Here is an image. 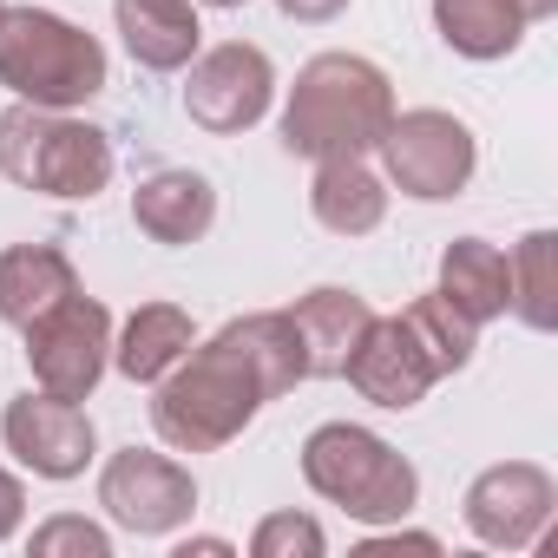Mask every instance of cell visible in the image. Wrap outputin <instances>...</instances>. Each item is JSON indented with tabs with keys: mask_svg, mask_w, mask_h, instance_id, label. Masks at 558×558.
I'll return each instance as SVG.
<instances>
[{
	"mask_svg": "<svg viewBox=\"0 0 558 558\" xmlns=\"http://www.w3.org/2000/svg\"><path fill=\"white\" fill-rule=\"evenodd\" d=\"M230 329H236V342L250 349V362L263 368L269 401H283L296 381H310V355H303V336H296L290 310H256V316H236Z\"/></svg>",
	"mask_w": 558,
	"mask_h": 558,
	"instance_id": "22",
	"label": "cell"
},
{
	"mask_svg": "<svg viewBox=\"0 0 558 558\" xmlns=\"http://www.w3.org/2000/svg\"><path fill=\"white\" fill-rule=\"evenodd\" d=\"M303 480H310L316 499L342 506L355 525H401L421 506L414 460L395 440H381L375 427H355V421H323L303 440Z\"/></svg>",
	"mask_w": 558,
	"mask_h": 558,
	"instance_id": "4",
	"label": "cell"
},
{
	"mask_svg": "<svg viewBox=\"0 0 558 558\" xmlns=\"http://www.w3.org/2000/svg\"><path fill=\"white\" fill-rule=\"evenodd\" d=\"M310 217L329 236H375L388 217V178L368 171V158H323L310 178Z\"/></svg>",
	"mask_w": 558,
	"mask_h": 558,
	"instance_id": "16",
	"label": "cell"
},
{
	"mask_svg": "<svg viewBox=\"0 0 558 558\" xmlns=\"http://www.w3.org/2000/svg\"><path fill=\"white\" fill-rule=\"evenodd\" d=\"M290 323L303 336V355H310V381H342V362L349 349L362 342V329L375 323V303L362 290H342V283H323L310 296L290 303Z\"/></svg>",
	"mask_w": 558,
	"mask_h": 558,
	"instance_id": "15",
	"label": "cell"
},
{
	"mask_svg": "<svg viewBox=\"0 0 558 558\" xmlns=\"http://www.w3.org/2000/svg\"><path fill=\"white\" fill-rule=\"evenodd\" d=\"M191 342H197V329H191V316L178 303H138L125 316V329H112V368L132 388H151L191 355Z\"/></svg>",
	"mask_w": 558,
	"mask_h": 558,
	"instance_id": "18",
	"label": "cell"
},
{
	"mask_svg": "<svg viewBox=\"0 0 558 558\" xmlns=\"http://www.w3.org/2000/svg\"><path fill=\"white\" fill-rule=\"evenodd\" d=\"M27 551L34 558H112V532L80 519V512H53L47 525H34Z\"/></svg>",
	"mask_w": 558,
	"mask_h": 558,
	"instance_id": "25",
	"label": "cell"
},
{
	"mask_svg": "<svg viewBox=\"0 0 558 558\" xmlns=\"http://www.w3.org/2000/svg\"><path fill=\"white\" fill-rule=\"evenodd\" d=\"M512 8H519V21H525V27H538V21H551V14H558V0H512Z\"/></svg>",
	"mask_w": 558,
	"mask_h": 558,
	"instance_id": "29",
	"label": "cell"
},
{
	"mask_svg": "<svg viewBox=\"0 0 558 558\" xmlns=\"http://www.w3.org/2000/svg\"><path fill=\"white\" fill-rule=\"evenodd\" d=\"M263 408H269V381L230 323L210 342H191V355L165 381H151V427L171 453H217Z\"/></svg>",
	"mask_w": 558,
	"mask_h": 558,
	"instance_id": "1",
	"label": "cell"
},
{
	"mask_svg": "<svg viewBox=\"0 0 558 558\" xmlns=\"http://www.w3.org/2000/svg\"><path fill=\"white\" fill-rule=\"evenodd\" d=\"M21 519H27V486H21L8 466H0V545L21 532Z\"/></svg>",
	"mask_w": 558,
	"mask_h": 558,
	"instance_id": "27",
	"label": "cell"
},
{
	"mask_svg": "<svg viewBox=\"0 0 558 558\" xmlns=\"http://www.w3.org/2000/svg\"><path fill=\"white\" fill-rule=\"evenodd\" d=\"M269 99H276V66L250 40H223L184 66V119L210 138L250 132L269 112Z\"/></svg>",
	"mask_w": 558,
	"mask_h": 558,
	"instance_id": "9",
	"label": "cell"
},
{
	"mask_svg": "<svg viewBox=\"0 0 558 558\" xmlns=\"http://www.w3.org/2000/svg\"><path fill=\"white\" fill-rule=\"evenodd\" d=\"M230 551H236L230 538H178L171 545V558H230Z\"/></svg>",
	"mask_w": 558,
	"mask_h": 558,
	"instance_id": "28",
	"label": "cell"
},
{
	"mask_svg": "<svg viewBox=\"0 0 558 558\" xmlns=\"http://www.w3.org/2000/svg\"><path fill=\"white\" fill-rule=\"evenodd\" d=\"M323 551H329V538L310 512H269L250 532V558H323Z\"/></svg>",
	"mask_w": 558,
	"mask_h": 558,
	"instance_id": "24",
	"label": "cell"
},
{
	"mask_svg": "<svg viewBox=\"0 0 558 558\" xmlns=\"http://www.w3.org/2000/svg\"><path fill=\"white\" fill-rule=\"evenodd\" d=\"M551 512H558V480L538 460H493L486 473H473L460 499L466 532L493 551H532Z\"/></svg>",
	"mask_w": 558,
	"mask_h": 558,
	"instance_id": "10",
	"label": "cell"
},
{
	"mask_svg": "<svg viewBox=\"0 0 558 558\" xmlns=\"http://www.w3.org/2000/svg\"><path fill=\"white\" fill-rule=\"evenodd\" d=\"M276 14L296 21V27H329L349 14V0H276Z\"/></svg>",
	"mask_w": 558,
	"mask_h": 558,
	"instance_id": "26",
	"label": "cell"
},
{
	"mask_svg": "<svg viewBox=\"0 0 558 558\" xmlns=\"http://www.w3.org/2000/svg\"><path fill=\"white\" fill-rule=\"evenodd\" d=\"M434 34L460 60H506L525 40V21L512 0H434Z\"/></svg>",
	"mask_w": 558,
	"mask_h": 558,
	"instance_id": "21",
	"label": "cell"
},
{
	"mask_svg": "<svg viewBox=\"0 0 558 558\" xmlns=\"http://www.w3.org/2000/svg\"><path fill=\"white\" fill-rule=\"evenodd\" d=\"M506 316H519L532 336L558 329V236L525 230L506 250Z\"/></svg>",
	"mask_w": 558,
	"mask_h": 558,
	"instance_id": "20",
	"label": "cell"
},
{
	"mask_svg": "<svg viewBox=\"0 0 558 558\" xmlns=\"http://www.w3.org/2000/svg\"><path fill=\"white\" fill-rule=\"evenodd\" d=\"M466 323H499L506 316V250L486 236H453L440 250V283H434Z\"/></svg>",
	"mask_w": 558,
	"mask_h": 558,
	"instance_id": "19",
	"label": "cell"
},
{
	"mask_svg": "<svg viewBox=\"0 0 558 558\" xmlns=\"http://www.w3.org/2000/svg\"><path fill=\"white\" fill-rule=\"evenodd\" d=\"M0 171H8L21 191L66 197V204H93L112 184L119 158H112V138L93 119H73V112H47V106L14 99L8 112H0Z\"/></svg>",
	"mask_w": 558,
	"mask_h": 558,
	"instance_id": "5",
	"label": "cell"
},
{
	"mask_svg": "<svg viewBox=\"0 0 558 558\" xmlns=\"http://www.w3.org/2000/svg\"><path fill=\"white\" fill-rule=\"evenodd\" d=\"M381 178L414 197V204H447L473 184L480 171V138L466 119L440 112V106H414V112H395L388 132H381Z\"/></svg>",
	"mask_w": 558,
	"mask_h": 558,
	"instance_id": "6",
	"label": "cell"
},
{
	"mask_svg": "<svg viewBox=\"0 0 558 558\" xmlns=\"http://www.w3.org/2000/svg\"><path fill=\"white\" fill-rule=\"evenodd\" d=\"M197 8H250V0H197Z\"/></svg>",
	"mask_w": 558,
	"mask_h": 558,
	"instance_id": "30",
	"label": "cell"
},
{
	"mask_svg": "<svg viewBox=\"0 0 558 558\" xmlns=\"http://www.w3.org/2000/svg\"><path fill=\"white\" fill-rule=\"evenodd\" d=\"M112 80V60L99 47V34H86L80 21L53 14V8H8L0 14V86L27 106L47 112H80L86 99H99Z\"/></svg>",
	"mask_w": 558,
	"mask_h": 558,
	"instance_id": "3",
	"label": "cell"
},
{
	"mask_svg": "<svg viewBox=\"0 0 558 558\" xmlns=\"http://www.w3.org/2000/svg\"><path fill=\"white\" fill-rule=\"evenodd\" d=\"M0 14H8V0H0Z\"/></svg>",
	"mask_w": 558,
	"mask_h": 558,
	"instance_id": "31",
	"label": "cell"
},
{
	"mask_svg": "<svg viewBox=\"0 0 558 558\" xmlns=\"http://www.w3.org/2000/svg\"><path fill=\"white\" fill-rule=\"evenodd\" d=\"M112 27L145 73H184L204 47L197 0H112Z\"/></svg>",
	"mask_w": 558,
	"mask_h": 558,
	"instance_id": "14",
	"label": "cell"
},
{
	"mask_svg": "<svg viewBox=\"0 0 558 558\" xmlns=\"http://www.w3.org/2000/svg\"><path fill=\"white\" fill-rule=\"evenodd\" d=\"M99 506L119 532L132 538H171L197 512V480L184 460L151 453V447H119L99 466Z\"/></svg>",
	"mask_w": 558,
	"mask_h": 558,
	"instance_id": "8",
	"label": "cell"
},
{
	"mask_svg": "<svg viewBox=\"0 0 558 558\" xmlns=\"http://www.w3.org/2000/svg\"><path fill=\"white\" fill-rule=\"evenodd\" d=\"M342 381H349L362 401H375V408H388V414H408V408H421V401L434 395L440 375H434L427 349L414 342V329H408L401 316H375V323L362 329V342L349 349Z\"/></svg>",
	"mask_w": 558,
	"mask_h": 558,
	"instance_id": "12",
	"label": "cell"
},
{
	"mask_svg": "<svg viewBox=\"0 0 558 558\" xmlns=\"http://www.w3.org/2000/svg\"><path fill=\"white\" fill-rule=\"evenodd\" d=\"M0 440H8V453L34 473V480H80L93 460H99V427L80 401L66 395H47V388H27L8 401V414H0Z\"/></svg>",
	"mask_w": 558,
	"mask_h": 558,
	"instance_id": "11",
	"label": "cell"
},
{
	"mask_svg": "<svg viewBox=\"0 0 558 558\" xmlns=\"http://www.w3.org/2000/svg\"><path fill=\"white\" fill-rule=\"evenodd\" d=\"M132 223H138L151 243L184 250V243L210 236V223H217V191H210L204 171L165 165V171L138 178V191H132Z\"/></svg>",
	"mask_w": 558,
	"mask_h": 558,
	"instance_id": "13",
	"label": "cell"
},
{
	"mask_svg": "<svg viewBox=\"0 0 558 558\" xmlns=\"http://www.w3.org/2000/svg\"><path fill=\"white\" fill-rule=\"evenodd\" d=\"M21 336H27L34 388L66 395V401H93V388L112 368V310L99 296L73 290L66 303H53L47 316H34Z\"/></svg>",
	"mask_w": 558,
	"mask_h": 558,
	"instance_id": "7",
	"label": "cell"
},
{
	"mask_svg": "<svg viewBox=\"0 0 558 558\" xmlns=\"http://www.w3.org/2000/svg\"><path fill=\"white\" fill-rule=\"evenodd\" d=\"M395 80L362 53H316L290 99H283V151L323 165V158H368L395 119Z\"/></svg>",
	"mask_w": 558,
	"mask_h": 558,
	"instance_id": "2",
	"label": "cell"
},
{
	"mask_svg": "<svg viewBox=\"0 0 558 558\" xmlns=\"http://www.w3.org/2000/svg\"><path fill=\"white\" fill-rule=\"evenodd\" d=\"M401 323L414 329V342L427 349V362H434V375H440V381H447V375H460V368L473 362V349H480V323H466L440 290L414 296V303L401 310Z\"/></svg>",
	"mask_w": 558,
	"mask_h": 558,
	"instance_id": "23",
	"label": "cell"
},
{
	"mask_svg": "<svg viewBox=\"0 0 558 558\" xmlns=\"http://www.w3.org/2000/svg\"><path fill=\"white\" fill-rule=\"evenodd\" d=\"M73 290H80V269L66 250H53V243H8L0 250V323L8 329H27L34 316H47Z\"/></svg>",
	"mask_w": 558,
	"mask_h": 558,
	"instance_id": "17",
	"label": "cell"
}]
</instances>
